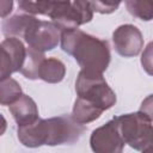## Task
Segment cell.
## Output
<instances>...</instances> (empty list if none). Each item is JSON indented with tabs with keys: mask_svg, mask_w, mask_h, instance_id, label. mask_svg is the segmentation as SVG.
<instances>
[{
	"mask_svg": "<svg viewBox=\"0 0 153 153\" xmlns=\"http://www.w3.org/2000/svg\"><path fill=\"white\" fill-rule=\"evenodd\" d=\"M85 127L71 117L59 116L48 120H37L26 126H18L19 141L26 147L56 146L73 143L80 139Z\"/></svg>",
	"mask_w": 153,
	"mask_h": 153,
	"instance_id": "1",
	"label": "cell"
},
{
	"mask_svg": "<svg viewBox=\"0 0 153 153\" xmlns=\"http://www.w3.org/2000/svg\"><path fill=\"white\" fill-rule=\"evenodd\" d=\"M60 41L62 50L72 55L82 71L103 73L108 68L111 55L106 41L79 29H63Z\"/></svg>",
	"mask_w": 153,
	"mask_h": 153,
	"instance_id": "2",
	"label": "cell"
},
{
	"mask_svg": "<svg viewBox=\"0 0 153 153\" xmlns=\"http://www.w3.org/2000/svg\"><path fill=\"white\" fill-rule=\"evenodd\" d=\"M61 31L54 22L39 20L29 14H16L2 22V33L6 37H22L29 47L43 53L57 45Z\"/></svg>",
	"mask_w": 153,
	"mask_h": 153,
	"instance_id": "3",
	"label": "cell"
},
{
	"mask_svg": "<svg viewBox=\"0 0 153 153\" xmlns=\"http://www.w3.org/2000/svg\"><path fill=\"white\" fill-rule=\"evenodd\" d=\"M118 131L131 148L141 152H153V126L141 111L114 117Z\"/></svg>",
	"mask_w": 153,
	"mask_h": 153,
	"instance_id": "4",
	"label": "cell"
},
{
	"mask_svg": "<svg viewBox=\"0 0 153 153\" xmlns=\"http://www.w3.org/2000/svg\"><path fill=\"white\" fill-rule=\"evenodd\" d=\"M75 91L78 98L102 112L116 103V94L102 73H91L81 69L75 81Z\"/></svg>",
	"mask_w": 153,
	"mask_h": 153,
	"instance_id": "5",
	"label": "cell"
},
{
	"mask_svg": "<svg viewBox=\"0 0 153 153\" xmlns=\"http://www.w3.org/2000/svg\"><path fill=\"white\" fill-rule=\"evenodd\" d=\"M48 17L63 29H76L93 18L90 0H55Z\"/></svg>",
	"mask_w": 153,
	"mask_h": 153,
	"instance_id": "6",
	"label": "cell"
},
{
	"mask_svg": "<svg viewBox=\"0 0 153 153\" xmlns=\"http://www.w3.org/2000/svg\"><path fill=\"white\" fill-rule=\"evenodd\" d=\"M1 80L10 78L12 73L20 72L24 66L27 48L18 37H6L1 42Z\"/></svg>",
	"mask_w": 153,
	"mask_h": 153,
	"instance_id": "7",
	"label": "cell"
},
{
	"mask_svg": "<svg viewBox=\"0 0 153 153\" xmlns=\"http://www.w3.org/2000/svg\"><path fill=\"white\" fill-rule=\"evenodd\" d=\"M90 145L92 151L97 153H120L126 143L118 131L116 121L112 118L92 131Z\"/></svg>",
	"mask_w": 153,
	"mask_h": 153,
	"instance_id": "8",
	"label": "cell"
},
{
	"mask_svg": "<svg viewBox=\"0 0 153 153\" xmlns=\"http://www.w3.org/2000/svg\"><path fill=\"white\" fill-rule=\"evenodd\" d=\"M112 41L116 51L124 57L139 55L143 47V37L141 31L131 24L118 26L112 33Z\"/></svg>",
	"mask_w": 153,
	"mask_h": 153,
	"instance_id": "9",
	"label": "cell"
},
{
	"mask_svg": "<svg viewBox=\"0 0 153 153\" xmlns=\"http://www.w3.org/2000/svg\"><path fill=\"white\" fill-rule=\"evenodd\" d=\"M10 112L18 126H26L38 120L37 105L35 100L26 94H22L16 102L10 104Z\"/></svg>",
	"mask_w": 153,
	"mask_h": 153,
	"instance_id": "10",
	"label": "cell"
},
{
	"mask_svg": "<svg viewBox=\"0 0 153 153\" xmlns=\"http://www.w3.org/2000/svg\"><path fill=\"white\" fill-rule=\"evenodd\" d=\"M65 74L66 66L61 60L55 57L44 59L38 71V78L50 84L60 82L65 78Z\"/></svg>",
	"mask_w": 153,
	"mask_h": 153,
	"instance_id": "11",
	"label": "cell"
},
{
	"mask_svg": "<svg viewBox=\"0 0 153 153\" xmlns=\"http://www.w3.org/2000/svg\"><path fill=\"white\" fill-rule=\"evenodd\" d=\"M44 59H45V56H44L43 51L36 50V49L29 47L27 55H26L24 66L20 69V73L27 79H31V80L38 79V71H39V67Z\"/></svg>",
	"mask_w": 153,
	"mask_h": 153,
	"instance_id": "12",
	"label": "cell"
},
{
	"mask_svg": "<svg viewBox=\"0 0 153 153\" xmlns=\"http://www.w3.org/2000/svg\"><path fill=\"white\" fill-rule=\"evenodd\" d=\"M22 87L17 80L7 78L0 84V103L1 105H10L22 96Z\"/></svg>",
	"mask_w": 153,
	"mask_h": 153,
	"instance_id": "13",
	"label": "cell"
},
{
	"mask_svg": "<svg viewBox=\"0 0 153 153\" xmlns=\"http://www.w3.org/2000/svg\"><path fill=\"white\" fill-rule=\"evenodd\" d=\"M126 6L135 18L145 22L153 19V0H127Z\"/></svg>",
	"mask_w": 153,
	"mask_h": 153,
	"instance_id": "14",
	"label": "cell"
},
{
	"mask_svg": "<svg viewBox=\"0 0 153 153\" xmlns=\"http://www.w3.org/2000/svg\"><path fill=\"white\" fill-rule=\"evenodd\" d=\"M18 7L29 14L48 16L55 0H17Z\"/></svg>",
	"mask_w": 153,
	"mask_h": 153,
	"instance_id": "15",
	"label": "cell"
},
{
	"mask_svg": "<svg viewBox=\"0 0 153 153\" xmlns=\"http://www.w3.org/2000/svg\"><path fill=\"white\" fill-rule=\"evenodd\" d=\"M122 1L123 0H90L93 11L102 14H109L115 12Z\"/></svg>",
	"mask_w": 153,
	"mask_h": 153,
	"instance_id": "16",
	"label": "cell"
},
{
	"mask_svg": "<svg viewBox=\"0 0 153 153\" xmlns=\"http://www.w3.org/2000/svg\"><path fill=\"white\" fill-rule=\"evenodd\" d=\"M141 66L147 74L153 75V41L149 42L142 51Z\"/></svg>",
	"mask_w": 153,
	"mask_h": 153,
	"instance_id": "17",
	"label": "cell"
},
{
	"mask_svg": "<svg viewBox=\"0 0 153 153\" xmlns=\"http://www.w3.org/2000/svg\"><path fill=\"white\" fill-rule=\"evenodd\" d=\"M139 111L143 112L151 121H153V94L147 96V97L142 100Z\"/></svg>",
	"mask_w": 153,
	"mask_h": 153,
	"instance_id": "18",
	"label": "cell"
},
{
	"mask_svg": "<svg viewBox=\"0 0 153 153\" xmlns=\"http://www.w3.org/2000/svg\"><path fill=\"white\" fill-rule=\"evenodd\" d=\"M13 8V0H1V17L5 18Z\"/></svg>",
	"mask_w": 153,
	"mask_h": 153,
	"instance_id": "19",
	"label": "cell"
}]
</instances>
